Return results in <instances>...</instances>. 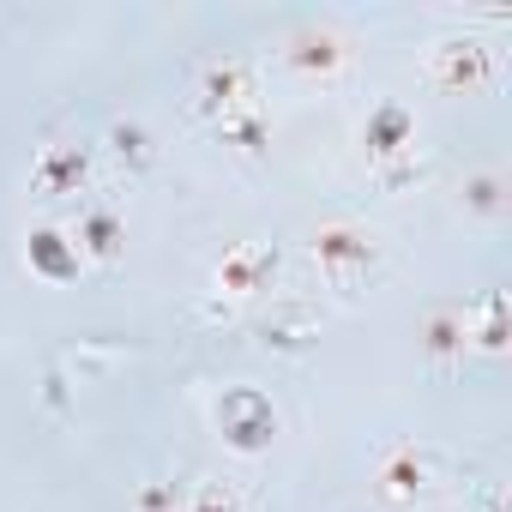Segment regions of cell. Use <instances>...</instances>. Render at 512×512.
<instances>
[{
	"instance_id": "obj_4",
	"label": "cell",
	"mask_w": 512,
	"mask_h": 512,
	"mask_svg": "<svg viewBox=\"0 0 512 512\" xmlns=\"http://www.w3.org/2000/svg\"><path fill=\"white\" fill-rule=\"evenodd\" d=\"M199 512H235V500L211 482V488H199Z\"/></svg>"
},
{
	"instance_id": "obj_2",
	"label": "cell",
	"mask_w": 512,
	"mask_h": 512,
	"mask_svg": "<svg viewBox=\"0 0 512 512\" xmlns=\"http://www.w3.org/2000/svg\"><path fill=\"white\" fill-rule=\"evenodd\" d=\"M422 488V458H398V464H386V494L392 500H410Z\"/></svg>"
},
{
	"instance_id": "obj_3",
	"label": "cell",
	"mask_w": 512,
	"mask_h": 512,
	"mask_svg": "<svg viewBox=\"0 0 512 512\" xmlns=\"http://www.w3.org/2000/svg\"><path fill=\"white\" fill-rule=\"evenodd\" d=\"M374 127H380V133H374V139H380L374 151H404V139H410V121H404V109H380V115H374Z\"/></svg>"
},
{
	"instance_id": "obj_1",
	"label": "cell",
	"mask_w": 512,
	"mask_h": 512,
	"mask_svg": "<svg viewBox=\"0 0 512 512\" xmlns=\"http://www.w3.org/2000/svg\"><path fill=\"white\" fill-rule=\"evenodd\" d=\"M440 79L446 85H476V79H488V49L482 43H440Z\"/></svg>"
}]
</instances>
